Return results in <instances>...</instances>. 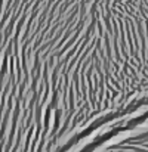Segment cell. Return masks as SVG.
<instances>
[{
    "label": "cell",
    "mask_w": 148,
    "mask_h": 152,
    "mask_svg": "<svg viewBox=\"0 0 148 152\" xmlns=\"http://www.w3.org/2000/svg\"><path fill=\"white\" fill-rule=\"evenodd\" d=\"M142 0H0V152H85L145 114Z\"/></svg>",
    "instance_id": "cell-1"
}]
</instances>
